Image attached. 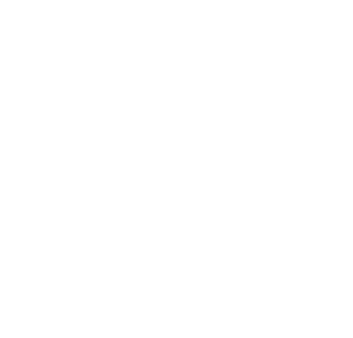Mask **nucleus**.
<instances>
[]
</instances>
